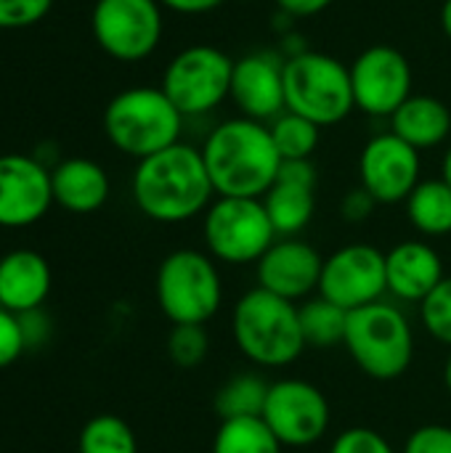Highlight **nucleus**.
Listing matches in <instances>:
<instances>
[{"label":"nucleus","instance_id":"nucleus-1","mask_svg":"<svg viewBox=\"0 0 451 453\" xmlns=\"http://www.w3.org/2000/svg\"><path fill=\"white\" fill-rule=\"evenodd\" d=\"M130 191L141 215L162 226L194 220L205 215L215 199L202 151L183 141L138 159Z\"/></svg>","mask_w":451,"mask_h":453},{"label":"nucleus","instance_id":"nucleus-2","mask_svg":"<svg viewBox=\"0 0 451 453\" xmlns=\"http://www.w3.org/2000/svg\"><path fill=\"white\" fill-rule=\"evenodd\" d=\"M199 151L215 196L263 199L284 162L268 125L242 114L218 122Z\"/></svg>","mask_w":451,"mask_h":453},{"label":"nucleus","instance_id":"nucleus-3","mask_svg":"<svg viewBox=\"0 0 451 453\" xmlns=\"http://www.w3.org/2000/svg\"><path fill=\"white\" fill-rule=\"evenodd\" d=\"M231 337L237 350L258 369H287L308 350L298 305L260 287L247 289L234 303Z\"/></svg>","mask_w":451,"mask_h":453},{"label":"nucleus","instance_id":"nucleus-4","mask_svg":"<svg viewBox=\"0 0 451 453\" xmlns=\"http://www.w3.org/2000/svg\"><path fill=\"white\" fill-rule=\"evenodd\" d=\"M343 348L362 374L377 382H393L412 369L417 340L401 305L377 300L348 313Z\"/></svg>","mask_w":451,"mask_h":453},{"label":"nucleus","instance_id":"nucleus-5","mask_svg":"<svg viewBox=\"0 0 451 453\" xmlns=\"http://www.w3.org/2000/svg\"><path fill=\"white\" fill-rule=\"evenodd\" d=\"M183 119L162 88L138 85L120 90L106 104L104 133L120 154L146 159L181 141Z\"/></svg>","mask_w":451,"mask_h":453},{"label":"nucleus","instance_id":"nucleus-6","mask_svg":"<svg viewBox=\"0 0 451 453\" xmlns=\"http://www.w3.org/2000/svg\"><path fill=\"white\" fill-rule=\"evenodd\" d=\"M284 104L322 130L340 125L356 109L351 69L322 50L303 48L284 56Z\"/></svg>","mask_w":451,"mask_h":453},{"label":"nucleus","instance_id":"nucleus-7","mask_svg":"<svg viewBox=\"0 0 451 453\" xmlns=\"http://www.w3.org/2000/svg\"><path fill=\"white\" fill-rule=\"evenodd\" d=\"M154 297L162 316L178 324L207 326L223 308V276L205 250H175L165 255L154 279Z\"/></svg>","mask_w":451,"mask_h":453},{"label":"nucleus","instance_id":"nucleus-8","mask_svg":"<svg viewBox=\"0 0 451 453\" xmlns=\"http://www.w3.org/2000/svg\"><path fill=\"white\" fill-rule=\"evenodd\" d=\"M276 239L263 199L215 196L202 215L205 252L218 265H255Z\"/></svg>","mask_w":451,"mask_h":453},{"label":"nucleus","instance_id":"nucleus-9","mask_svg":"<svg viewBox=\"0 0 451 453\" xmlns=\"http://www.w3.org/2000/svg\"><path fill=\"white\" fill-rule=\"evenodd\" d=\"M234 58L207 42L178 50L165 72L159 88L183 117H205L231 96Z\"/></svg>","mask_w":451,"mask_h":453},{"label":"nucleus","instance_id":"nucleus-10","mask_svg":"<svg viewBox=\"0 0 451 453\" xmlns=\"http://www.w3.org/2000/svg\"><path fill=\"white\" fill-rule=\"evenodd\" d=\"M162 11L159 0H96L90 11L93 40L109 58L138 64L162 42Z\"/></svg>","mask_w":451,"mask_h":453},{"label":"nucleus","instance_id":"nucleus-11","mask_svg":"<svg viewBox=\"0 0 451 453\" xmlns=\"http://www.w3.org/2000/svg\"><path fill=\"white\" fill-rule=\"evenodd\" d=\"M260 417L284 449H311L327 438L332 425L327 395L300 377L271 382Z\"/></svg>","mask_w":451,"mask_h":453},{"label":"nucleus","instance_id":"nucleus-12","mask_svg":"<svg viewBox=\"0 0 451 453\" xmlns=\"http://www.w3.org/2000/svg\"><path fill=\"white\" fill-rule=\"evenodd\" d=\"M351 69L356 109L369 117L391 119L407 98L415 96V74L409 58L393 45L364 48Z\"/></svg>","mask_w":451,"mask_h":453},{"label":"nucleus","instance_id":"nucleus-13","mask_svg":"<svg viewBox=\"0 0 451 453\" xmlns=\"http://www.w3.org/2000/svg\"><path fill=\"white\" fill-rule=\"evenodd\" d=\"M324 300L343 311H359L388 295L385 279V252L375 244H346L324 257L319 292Z\"/></svg>","mask_w":451,"mask_h":453},{"label":"nucleus","instance_id":"nucleus-14","mask_svg":"<svg viewBox=\"0 0 451 453\" xmlns=\"http://www.w3.org/2000/svg\"><path fill=\"white\" fill-rule=\"evenodd\" d=\"M423 151L401 141L396 133L372 135L359 154V186L377 204H404L423 180Z\"/></svg>","mask_w":451,"mask_h":453},{"label":"nucleus","instance_id":"nucleus-15","mask_svg":"<svg viewBox=\"0 0 451 453\" xmlns=\"http://www.w3.org/2000/svg\"><path fill=\"white\" fill-rule=\"evenodd\" d=\"M51 207V170L29 154H0V228L35 226Z\"/></svg>","mask_w":451,"mask_h":453},{"label":"nucleus","instance_id":"nucleus-16","mask_svg":"<svg viewBox=\"0 0 451 453\" xmlns=\"http://www.w3.org/2000/svg\"><path fill=\"white\" fill-rule=\"evenodd\" d=\"M322 268L324 257L314 244L300 236H279L255 263V287L300 305L319 292Z\"/></svg>","mask_w":451,"mask_h":453},{"label":"nucleus","instance_id":"nucleus-17","mask_svg":"<svg viewBox=\"0 0 451 453\" xmlns=\"http://www.w3.org/2000/svg\"><path fill=\"white\" fill-rule=\"evenodd\" d=\"M242 117L271 122L276 119L284 104V56L276 50H255L234 61L231 96Z\"/></svg>","mask_w":451,"mask_h":453},{"label":"nucleus","instance_id":"nucleus-18","mask_svg":"<svg viewBox=\"0 0 451 453\" xmlns=\"http://www.w3.org/2000/svg\"><path fill=\"white\" fill-rule=\"evenodd\" d=\"M388 295L407 305H420L444 279V257L428 239H404L385 252Z\"/></svg>","mask_w":451,"mask_h":453},{"label":"nucleus","instance_id":"nucleus-19","mask_svg":"<svg viewBox=\"0 0 451 453\" xmlns=\"http://www.w3.org/2000/svg\"><path fill=\"white\" fill-rule=\"evenodd\" d=\"M53 273L35 250H13L0 257V308L21 316L37 311L51 295Z\"/></svg>","mask_w":451,"mask_h":453},{"label":"nucleus","instance_id":"nucleus-20","mask_svg":"<svg viewBox=\"0 0 451 453\" xmlns=\"http://www.w3.org/2000/svg\"><path fill=\"white\" fill-rule=\"evenodd\" d=\"M51 188L53 204L72 215H90L106 204L112 183L98 162L88 157H69L51 170Z\"/></svg>","mask_w":451,"mask_h":453},{"label":"nucleus","instance_id":"nucleus-21","mask_svg":"<svg viewBox=\"0 0 451 453\" xmlns=\"http://www.w3.org/2000/svg\"><path fill=\"white\" fill-rule=\"evenodd\" d=\"M391 133H396L401 141H407L417 151L439 149L451 135L449 106L436 96L415 93L391 117Z\"/></svg>","mask_w":451,"mask_h":453},{"label":"nucleus","instance_id":"nucleus-22","mask_svg":"<svg viewBox=\"0 0 451 453\" xmlns=\"http://www.w3.org/2000/svg\"><path fill=\"white\" fill-rule=\"evenodd\" d=\"M263 207L276 236H300V231L311 226L316 212V186L276 178V183L263 196Z\"/></svg>","mask_w":451,"mask_h":453},{"label":"nucleus","instance_id":"nucleus-23","mask_svg":"<svg viewBox=\"0 0 451 453\" xmlns=\"http://www.w3.org/2000/svg\"><path fill=\"white\" fill-rule=\"evenodd\" d=\"M412 228L423 239L451 236V186L439 178H423L404 202Z\"/></svg>","mask_w":451,"mask_h":453},{"label":"nucleus","instance_id":"nucleus-24","mask_svg":"<svg viewBox=\"0 0 451 453\" xmlns=\"http://www.w3.org/2000/svg\"><path fill=\"white\" fill-rule=\"evenodd\" d=\"M300 313V329L306 348L314 350H332L340 348L346 340L348 326V311L338 308L335 303L324 300L322 295H314L298 305Z\"/></svg>","mask_w":451,"mask_h":453},{"label":"nucleus","instance_id":"nucleus-25","mask_svg":"<svg viewBox=\"0 0 451 453\" xmlns=\"http://www.w3.org/2000/svg\"><path fill=\"white\" fill-rule=\"evenodd\" d=\"M210 453H284L263 417L221 419Z\"/></svg>","mask_w":451,"mask_h":453},{"label":"nucleus","instance_id":"nucleus-26","mask_svg":"<svg viewBox=\"0 0 451 453\" xmlns=\"http://www.w3.org/2000/svg\"><path fill=\"white\" fill-rule=\"evenodd\" d=\"M266 377L255 372L229 377L215 393V411L221 419H239V417H260L268 395Z\"/></svg>","mask_w":451,"mask_h":453},{"label":"nucleus","instance_id":"nucleus-27","mask_svg":"<svg viewBox=\"0 0 451 453\" xmlns=\"http://www.w3.org/2000/svg\"><path fill=\"white\" fill-rule=\"evenodd\" d=\"M268 130L282 159H311L322 143V127L287 109L268 122Z\"/></svg>","mask_w":451,"mask_h":453},{"label":"nucleus","instance_id":"nucleus-28","mask_svg":"<svg viewBox=\"0 0 451 453\" xmlns=\"http://www.w3.org/2000/svg\"><path fill=\"white\" fill-rule=\"evenodd\" d=\"M80 453H138V441L133 427L114 417V414H98L85 422L77 438Z\"/></svg>","mask_w":451,"mask_h":453},{"label":"nucleus","instance_id":"nucleus-29","mask_svg":"<svg viewBox=\"0 0 451 453\" xmlns=\"http://www.w3.org/2000/svg\"><path fill=\"white\" fill-rule=\"evenodd\" d=\"M210 353V334L199 324H178L167 334V358L178 369H197Z\"/></svg>","mask_w":451,"mask_h":453},{"label":"nucleus","instance_id":"nucleus-30","mask_svg":"<svg viewBox=\"0 0 451 453\" xmlns=\"http://www.w3.org/2000/svg\"><path fill=\"white\" fill-rule=\"evenodd\" d=\"M420 321L425 332L451 350V276H447L420 305Z\"/></svg>","mask_w":451,"mask_h":453},{"label":"nucleus","instance_id":"nucleus-31","mask_svg":"<svg viewBox=\"0 0 451 453\" xmlns=\"http://www.w3.org/2000/svg\"><path fill=\"white\" fill-rule=\"evenodd\" d=\"M327 453H401L393 443L372 427H348L335 435Z\"/></svg>","mask_w":451,"mask_h":453},{"label":"nucleus","instance_id":"nucleus-32","mask_svg":"<svg viewBox=\"0 0 451 453\" xmlns=\"http://www.w3.org/2000/svg\"><path fill=\"white\" fill-rule=\"evenodd\" d=\"M56 0H0V29H27L40 24Z\"/></svg>","mask_w":451,"mask_h":453},{"label":"nucleus","instance_id":"nucleus-33","mask_svg":"<svg viewBox=\"0 0 451 453\" xmlns=\"http://www.w3.org/2000/svg\"><path fill=\"white\" fill-rule=\"evenodd\" d=\"M27 350V340L21 332V321L16 313L0 308V369H8Z\"/></svg>","mask_w":451,"mask_h":453},{"label":"nucleus","instance_id":"nucleus-34","mask_svg":"<svg viewBox=\"0 0 451 453\" xmlns=\"http://www.w3.org/2000/svg\"><path fill=\"white\" fill-rule=\"evenodd\" d=\"M401 453H451L449 425H423L409 433Z\"/></svg>","mask_w":451,"mask_h":453},{"label":"nucleus","instance_id":"nucleus-35","mask_svg":"<svg viewBox=\"0 0 451 453\" xmlns=\"http://www.w3.org/2000/svg\"><path fill=\"white\" fill-rule=\"evenodd\" d=\"M377 207H380V204L375 202V196H372L367 188H362V186L351 188V191L340 199V215H343V220H348V223H354V226L367 223V220L375 215Z\"/></svg>","mask_w":451,"mask_h":453},{"label":"nucleus","instance_id":"nucleus-36","mask_svg":"<svg viewBox=\"0 0 451 453\" xmlns=\"http://www.w3.org/2000/svg\"><path fill=\"white\" fill-rule=\"evenodd\" d=\"M19 321H21V332H24L27 348H40L51 337V321H48V316L40 308L29 311V313H21Z\"/></svg>","mask_w":451,"mask_h":453},{"label":"nucleus","instance_id":"nucleus-37","mask_svg":"<svg viewBox=\"0 0 451 453\" xmlns=\"http://www.w3.org/2000/svg\"><path fill=\"white\" fill-rule=\"evenodd\" d=\"M279 11L290 19H311L324 13L335 0H274Z\"/></svg>","mask_w":451,"mask_h":453},{"label":"nucleus","instance_id":"nucleus-38","mask_svg":"<svg viewBox=\"0 0 451 453\" xmlns=\"http://www.w3.org/2000/svg\"><path fill=\"white\" fill-rule=\"evenodd\" d=\"M159 3H162V8L181 13V16H202V13L221 8L226 0H159Z\"/></svg>","mask_w":451,"mask_h":453},{"label":"nucleus","instance_id":"nucleus-39","mask_svg":"<svg viewBox=\"0 0 451 453\" xmlns=\"http://www.w3.org/2000/svg\"><path fill=\"white\" fill-rule=\"evenodd\" d=\"M439 21H441V29H444L447 40L451 42V0H444L441 13H439Z\"/></svg>","mask_w":451,"mask_h":453},{"label":"nucleus","instance_id":"nucleus-40","mask_svg":"<svg viewBox=\"0 0 451 453\" xmlns=\"http://www.w3.org/2000/svg\"><path fill=\"white\" fill-rule=\"evenodd\" d=\"M441 178L447 180L451 186V143L447 146V151H444V159H441Z\"/></svg>","mask_w":451,"mask_h":453},{"label":"nucleus","instance_id":"nucleus-41","mask_svg":"<svg viewBox=\"0 0 451 453\" xmlns=\"http://www.w3.org/2000/svg\"><path fill=\"white\" fill-rule=\"evenodd\" d=\"M441 380H444V390L451 395V350L449 356H447V361H444V369H441Z\"/></svg>","mask_w":451,"mask_h":453}]
</instances>
